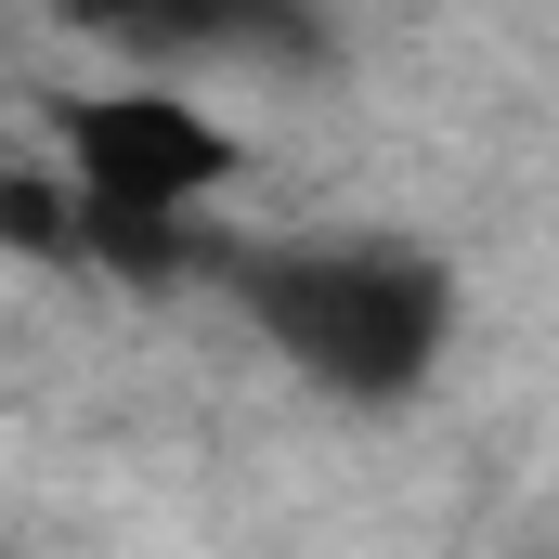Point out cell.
I'll return each mask as SVG.
<instances>
[{"label": "cell", "mask_w": 559, "mask_h": 559, "mask_svg": "<svg viewBox=\"0 0 559 559\" xmlns=\"http://www.w3.org/2000/svg\"><path fill=\"white\" fill-rule=\"evenodd\" d=\"M52 169L79 182V261H105L118 286H209L222 261L209 195L248 182V143L169 79H118L52 105Z\"/></svg>", "instance_id": "obj_2"}, {"label": "cell", "mask_w": 559, "mask_h": 559, "mask_svg": "<svg viewBox=\"0 0 559 559\" xmlns=\"http://www.w3.org/2000/svg\"><path fill=\"white\" fill-rule=\"evenodd\" d=\"M0 248H26V261H79V182H66L52 156H13V169H0Z\"/></svg>", "instance_id": "obj_3"}, {"label": "cell", "mask_w": 559, "mask_h": 559, "mask_svg": "<svg viewBox=\"0 0 559 559\" xmlns=\"http://www.w3.org/2000/svg\"><path fill=\"white\" fill-rule=\"evenodd\" d=\"M209 286L325 404H417L455 352V274L404 235H222Z\"/></svg>", "instance_id": "obj_1"}]
</instances>
